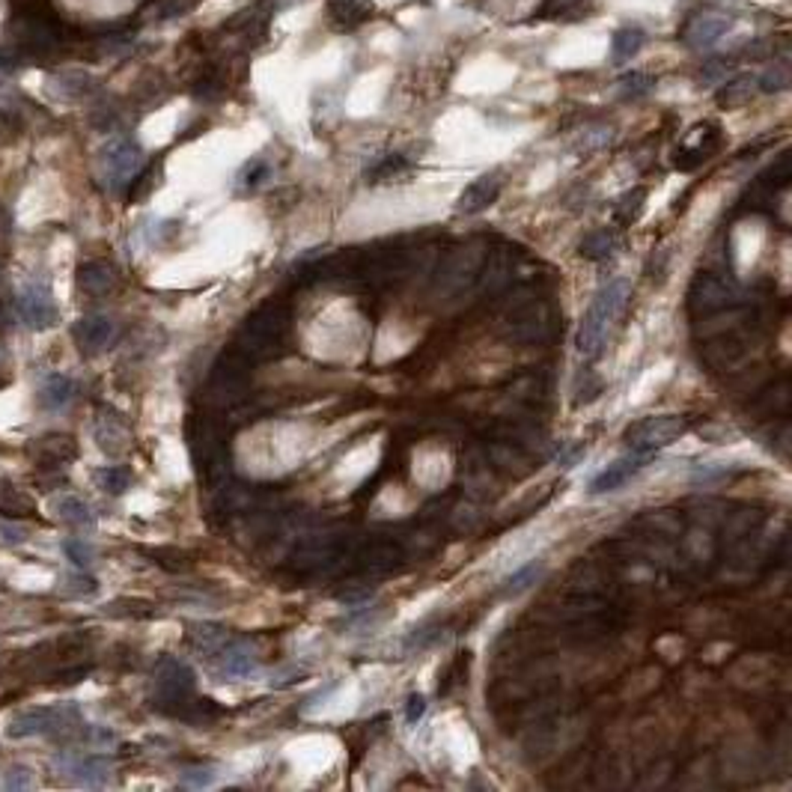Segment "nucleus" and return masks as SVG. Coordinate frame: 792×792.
Masks as SVG:
<instances>
[{"instance_id":"obj_1","label":"nucleus","mask_w":792,"mask_h":792,"mask_svg":"<svg viewBox=\"0 0 792 792\" xmlns=\"http://www.w3.org/2000/svg\"><path fill=\"white\" fill-rule=\"evenodd\" d=\"M628 292H632V287H628V281H623V277H614V281H608L605 287L596 292L593 304L587 307L584 319L578 325V337H575L578 352H581L587 361H593V358L602 355L608 334L614 328V322L619 319V313H623V307L628 301Z\"/></svg>"},{"instance_id":"obj_2","label":"nucleus","mask_w":792,"mask_h":792,"mask_svg":"<svg viewBox=\"0 0 792 792\" xmlns=\"http://www.w3.org/2000/svg\"><path fill=\"white\" fill-rule=\"evenodd\" d=\"M289 334V313L281 304H263L239 331V352L244 361L268 358L274 349L283 346Z\"/></svg>"},{"instance_id":"obj_3","label":"nucleus","mask_w":792,"mask_h":792,"mask_svg":"<svg viewBox=\"0 0 792 792\" xmlns=\"http://www.w3.org/2000/svg\"><path fill=\"white\" fill-rule=\"evenodd\" d=\"M84 718H81L78 706H34V709H24L12 718L10 724V736L12 739H60L69 736L75 730H84Z\"/></svg>"},{"instance_id":"obj_4","label":"nucleus","mask_w":792,"mask_h":792,"mask_svg":"<svg viewBox=\"0 0 792 792\" xmlns=\"http://www.w3.org/2000/svg\"><path fill=\"white\" fill-rule=\"evenodd\" d=\"M688 429H691V420L685 418V414H652V418H641V420L628 423L623 438L632 450L656 453V450H665V447L676 444Z\"/></svg>"},{"instance_id":"obj_5","label":"nucleus","mask_w":792,"mask_h":792,"mask_svg":"<svg viewBox=\"0 0 792 792\" xmlns=\"http://www.w3.org/2000/svg\"><path fill=\"white\" fill-rule=\"evenodd\" d=\"M742 301V292L730 277L715 274V272H700L691 281L688 289V310L694 316H709L718 310H727Z\"/></svg>"},{"instance_id":"obj_6","label":"nucleus","mask_w":792,"mask_h":792,"mask_svg":"<svg viewBox=\"0 0 792 792\" xmlns=\"http://www.w3.org/2000/svg\"><path fill=\"white\" fill-rule=\"evenodd\" d=\"M143 167V150L128 137H119V141H111L102 150V182L111 188V191H119L137 176V170Z\"/></svg>"},{"instance_id":"obj_7","label":"nucleus","mask_w":792,"mask_h":792,"mask_svg":"<svg viewBox=\"0 0 792 792\" xmlns=\"http://www.w3.org/2000/svg\"><path fill=\"white\" fill-rule=\"evenodd\" d=\"M718 143H721V128L718 126H712V122L694 126L673 152L676 170H685V173H688V170H697L706 158H712Z\"/></svg>"},{"instance_id":"obj_8","label":"nucleus","mask_w":792,"mask_h":792,"mask_svg":"<svg viewBox=\"0 0 792 792\" xmlns=\"http://www.w3.org/2000/svg\"><path fill=\"white\" fill-rule=\"evenodd\" d=\"M650 465H652V453H643V450H632L628 456H619V459L611 462L608 468H602L599 473H596V477L590 480V488H587V492L590 495L617 492V488L632 483L641 471H647Z\"/></svg>"},{"instance_id":"obj_9","label":"nucleus","mask_w":792,"mask_h":792,"mask_svg":"<svg viewBox=\"0 0 792 792\" xmlns=\"http://www.w3.org/2000/svg\"><path fill=\"white\" fill-rule=\"evenodd\" d=\"M15 310H19V319L34 331L51 328L57 322V304L51 298V289L42 287V283H30L19 292L15 298Z\"/></svg>"},{"instance_id":"obj_10","label":"nucleus","mask_w":792,"mask_h":792,"mask_svg":"<svg viewBox=\"0 0 792 792\" xmlns=\"http://www.w3.org/2000/svg\"><path fill=\"white\" fill-rule=\"evenodd\" d=\"M57 769L66 772L75 783H84V787H102L108 780V774L113 769L111 757L104 754H78V750H63L57 757Z\"/></svg>"},{"instance_id":"obj_11","label":"nucleus","mask_w":792,"mask_h":792,"mask_svg":"<svg viewBox=\"0 0 792 792\" xmlns=\"http://www.w3.org/2000/svg\"><path fill=\"white\" fill-rule=\"evenodd\" d=\"M155 685H158V694L165 700L185 704V700L194 694L197 676H194L191 665H185L182 658H161L158 671H155Z\"/></svg>"},{"instance_id":"obj_12","label":"nucleus","mask_w":792,"mask_h":792,"mask_svg":"<svg viewBox=\"0 0 792 792\" xmlns=\"http://www.w3.org/2000/svg\"><path fill=\"white\" fill-rule=\"evenodd\" d=\"M215 656H218V673L227 676V680H244V676H253L259 671V665H263L259 650L253 647L250 641L224 643Z\"/></svg>"},{"instance_id":"obj_13","label":"nucleus","mask_w":792,"mask_h":792,"mask_svg":"<svg viewBox=\"0 0 792 792\" xmlns=\"http://www.w3.org/2000/svg\"><path fill=\"white\" fill-rule=\"evenodd\" d=\"M504 191V176L501 173H483L465 188L462 197L456 200V215H480L488 206H495V200Z\"/></svg>"},{"instance_id":"obj_14","label":"nucleus","mask_w":792,"mask_h":792,"mask_svg":"<svg viewBox=\"0 0 792 792\" xmlns=\"http://www.w3.org/2000/svg\"><path fill=\"white\" fill-rule=\"evenodd\" d=\"M342 551V545L334 540V536H316V540H307L301 549L296 551V566L307 569V573H322L328 569L337 554Z\"/></svg>"},{"instance_id":"obj_15","label":"nucleus","mask_w":792,"mask_h":792,"mask_svg":"<svg viewBox=\"0 0 792 792\" xmlns=\"http://www.w3.org/2000/svg\"><path fill=\"white\" fill-rule=\"evenodd\" d=\"M730 27H733V15L730 12H704L688 27L685 42H688L691 48H709V45H715Z\"/></svg>"},{"instance_id":"obj_16","label":"nucleus","mask_w":792,"mask_h":792,"mask_svg":"<svg viewBox=\"0 0 792 792\" xmlns=\"http://www.w3.org/2000/svg\"><path fill=\"white\" fill-rule=\"evenodd\" d=\"M113 331L117 328H113V322L108 316H84V319L75 322V328H72L78 346L84 349L87 355L102 352V349L113 340Z\"/></svg>"},{"instance_id":"obj_17","label":"nucleus","mask_w":792,"mask_h":792,"mask_svg":"<svg viewBox=\"0 0 792 792\" xmlns=\"http://www.w3.org/2000/svg\"><path fill=\"white\" fill-rule=\"evenodd\" d=\"M54 516L69 525L72 530H93L96 527V512L87 501H81L78 495H57L51 497Z\"/></svg>"},{"instance_id":"obj_18","label":"nucleus","mask_w":792,"mask_h":792,"mask_svg":"<svg viewBox=\"0 0 792 792\" xmlns=\"http://www.w3.org/2000/svg\"><path fill=\"white\" fill-rule=\"evenodd\" d=\"M75 396H78V381L63 373H51L42 381V388H39V405L45 411H63Z\"/></svg>"},{"instance_id":"obj_19","label":"nucleus","mask_w":792,"mask_h":792,"mask_svg":"<svg viewBox=\"0 0 792 792\" xmlns=\"http://www.w3.org/2000/svg\"><path fill=\"white\" fill-rule=\"evenodd\" d=\"M619 248H623L619 233L614 227H605V230H596L587 235L581 242V248H578V253H581L584 259H590V263H611V259L619 253Z\"/></svg>"},{"instance_id":"obj_20","label":"nucleus","mask_w":792,"mask_h":792,"mask_svg":"<svg viewBox=\"0 0 792 792\" xmlns=\"http://www.w3.org/2000/svg\"><path fill=\"white\" fill-rule=\"evenodd\" d=\"M373 15L370 0H331L328 4V19L334 21L337 30H355Z\"/></svg>"},{"instance_id":"obj_21","label":"nucleus","mask_w":792,"mask_h":792,"mask_svg":"<svg viewBox=\"0 0 792 792\" xmlns=\"http://www.w3.org/2000/svg\"><path fill=\"white\" fill-rule=\"evenodd\" d=\"M227 641H230V634H227V628L218 623H191L188 626V643H191L194 650L206 652V656H215Z\"/></svg>"},{"instance_id":"obj_22","label":"nucleus","mask_w":792,"mask_h":792,"mask_svg":"<svg viewBox=\"0 0 792 792\" xmlns=\"http://www.w3.org/2000/svg\"><path fill=\"white\" fill-rule=\"evenodd\" d=\"M754 93H757V78L754 75H736L733 81H727V84L721 87V93H718V108H724V111L742 108V104H748L750 99H754Z\"/></svg>"},{"instance_id":"obj_23","label":"nucleus","mask_w":792,"mask_h":792,"mask_svg":"<svg viewBox=\"0 0 792 792\" xmlns=\"http://www.w3.org/2000/svg\"><path fill=\"white\" fill-rule=\"evenodd\" d=\"M643 39L647 36H643L641 27H619L614 39H611V60L617 66H623V63H628L643 48Z\"/></svg>"},{"instance_id":"obj_24","label":"nucleus","mask_w":792,"mask_h":792,"mask_svg":"<svg viewBox=\"0 0 792 792\" xmlns=\"http://www.w3.org/2000/svg\"><path fill=\"white\" fill-rule=\"evenodd\" d=\"M643 206H647V188H632V191H626L623 197L617 200V206H614V218H617V224L619 227H632L634 220L641 218V211H643Z\"/></svg>"},{"instance_id":"obj_25","label":"nucleus","mask_w":792,"mask_h":792,"mask_svg":"<svg viewBox=\"0 0 792 792\" xmlns=\"http://www.w3.org/2000/svg\"><path fill=\"white\" fill-rule=\"evenodd\" d=\"M542 575H545V563H542V560H530V563H525V566H521L519 573H512L510 578H506L504 596H519V593L530 590V587L540 581Z\"/></svg>"},{"instance_id":"obj_26","label":"nucleus","mask_w":792,"mask_h":792,"mask_svg":"<svg viewBox=\"0 0 792 792\" xmlns=\"http://www.w3.org/2000/svg\"><path fill=\"white\" fill-rule=\"evenodd\" d=\"M78 281H81V287H84L87 292H96V296H102V292H108L113 283H117V277H113V272H111L108 265L89 263V265L81 268Z\"/></svg>"},{"instance_id":"obj_27","label":"nucleus","mask_w":792,"mask_h":792,"mask_svg":"<svg viewBox=\"0 0 792 792\" xmlns=\"http://www.w3.org/2000/svg\"><path fill=\"white\" fill-rule=\"evenodd\" d=\"M96 483H99L108 495H122L128 486H132V471L119 468V465H111V468H99L93 471Z\"/></svg>"},{"instance_id":"obj_28","label":"nucleus","mask_w":792,"mask_h":792,"mask_svg":"<svg viewBox=\"0 0 792 792\" xmlns=\"http://www.w3.org/2000/svg\"><path fill=\"white\" fill-rule=\"evenodd\" d=\"M787 87H789V63L787 60L772 63V66L757 78V89H763V93H772V96L774 93H783Z\"/></svg>"},{"instance_id":"obj_29","label":"nucleus","mask_w":792,"mask_h":792,"mask_svg":"<svg viewBox=\"0 0 792 792\" xmlns=\"http://www.w3.org/2000/svg\"><path fill=\"white\" fill-rule=\"evenodd\" d=\"M584 0H542L540 10L534 12L536 21H560V19H573Z\"/></svg>"},{"instance_id":"obj_30","label":"nucleus","mask_w":792,"mask_h":792,"mask_svg":"<svg viewBox=\"0 0 792 792\" xmlns=\"http://www.w3.org/2000/svg\"><path fill=\"white\" fill-rule=\"evenodd\" d=\"M652 87H656V78L650 72H628V75L619 78V96L623 99H641Z\"/></svg>"},{"instance_id":"obj_31","label":"nucleus","mask_w":792,"mask_h":792,"mask_svg":"<svg viewBox=\"0 0 792 792\" xmlns=\"http://www.w3.org/2000/svg\"><path fill=\"white\" fill-rule=\"evenodd\" d=\"M408 158L405 155H388V158H381L379 165L370 167V173H366V179L370 182H385V179H394V176H403L408 173Z\"/></svg>"},{"instance_id":"obj_32","label":"nucleus","mask_w":792,"mask_h":792,"mask_svg":"<svg viewBox=\"0 0 792 792\" xmlns=\"http://www.w3.org/2000/svg\"><path fill=\"white\" fill-rule=\"evenodd\" d=\"M60 549H63V554H66V560L72 563V566L89 569V563H93V545H89L87 540H81V536H66Z\"/></svg>"},{"instance_id":"obj_33","label":"nucleus","mask_w":792,"mask_h":792,"mask_svg":"<svg viewBox=\"0 0 792 792\" xmlns=\"http://www.w3.org/2000/svg\"><path fill=\"white\" fill-rule=\"evenodd\" d=\"M268 179H272V167H268L263 158H253V161H248V165L242 167L239 185L248 188V191H257V188H263Z\"/></svg>"},{"instance_id":"obj_34","label":"nucleus","mask_w":792,"mask_h":792,"mask_svg":"<svg viewBox=\"0 0 792 792\" xmlns=\"http://www.w3.org/2000/svg\"><path fill=\"white\" fill-rule=\"evenodd\" d=\"M215 783V765H194V769H185L182 772V780H179V787L185 789H206Z\"/></svg>"},{"instance_id":"obj_35","label":"nucleus","mask_w":792,"mask_h":792,"mask_svg":"<svg viewBox=\"0 0 792 792\" xmlns=\"http://www.w3.org/2000/svg\"><path fill=\"white\" fill-rule=\"evenodd\" d=\"M396 563V549H390V545H375V549H370L364 554V566L370 569H390Z\"/></svg>"},{"instance_id":"obj_36","label":"nucleus","mask_w":792,"mask_h":792,"mask_svg":"<svg viewBox=\"0 0 792 792\" xmlns=\"http://www.w3.org/2000/svg\"><path fill=\"white\" fill-rule=\"evenodd\" d=\"M730 69H733V57H715V60H709L704 72H700V84L704 87L715 84V81H721Z\"/></svg>"},{"instance_id":"obj_37","label":"nucleus","mask_w":792,"mask_h":792,"mask_svg":"<svg viewBox=\"0 0 792 792\" xmlns=\"http://www.w3.org/2000/svg\"><path fill=\"white\" fill-rule=\"evenodd\" d=\"M0 787L4 789H27V787H34V774H30L27 765H12V769L4 774Z\"/></svg>"},{"instance_id":"obj_38","label":"nucleus","mask_w":792,"mask_h":792,"mask_svg":"<svg viewBox=\"0 0 792 792\" xmlns=\"http://www.w3.org/2000/svg\"><path fill=\"white\" fill-rule=\"evenodd\" d=\"M611 137H614V132H611V128H590V132H587L581 141H578V150L581 152H590V150H602V146H608L611 143Z\"/></svg>"},{"instance_id":"obj_39","label":"nucleus","mask_w":792,"mask_h":792,"mask_svg":"<svg viewBox=\"0 0 792 792\" xmlns=\"http://www.w3.org/2000/svg\"><path fill=\"white\" fill-rule=\"evenodd\" d=\"M307 676V671L301 665H289V667H283V671H277L274 673V680H272V685L274 688H287V685H296V682H301Z\"/></svg>"},{"instance_id":"obj_40","label":"nucleus","mask_w":792,"mask_h":792,"mask_svg":"<svg viewBox=\"0 0 792 792\" xmlns=\"http://www.w3.org/2000/svg\"><path fill=\"white\" fill-rule=\"evenodd\" d=\"M342 602H346V605H366V599H370L373 596V587H366V584H358V587H342V590L337 593Z\"/></svg>"},{"instance_id":"obj_41","label":"nucleus","mask_w":792,"mask_h":792,"mask_svg":"<svg viewBox=\"0 0 792 792\" xmlns=\"http://www.w3.org/2000/svg\"><path fill=\"white\" fill-rule=\"evenodd\" d=\"M427 715V697L423 694H408L405 700V721L408 724H420V718Z\"/></svg>"},{"instance_id":"obj_42","label":"nucleus","mask_w":792,"mask_h":792,"mask_svg":"<svg viewBox=\"0 0 792 792\" xmlns=\"http://www.w3.org/2000/svg\"><path fill=\"white\" fill-rule=\"evenodd\" d=\"M27 540V527L12 525V521H0V542L4 545H21Z\"/></svg>"},{"instance_id":"obj_43","label":"nucleus","mask_w":792,"mask_h":792,"mask_svg":"<svg viewBox=\"0 0 792 792\" xmlns=\"http://www.w3.org/2000/svg\"><path fill=\"white\" fill-rule=\"evenodd\" d=\"M66 587H69V593H96L99 584H96L89 575H84V569H81V575H72Z\"/></svg>"}]
</instances>
